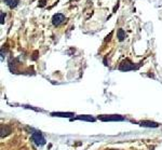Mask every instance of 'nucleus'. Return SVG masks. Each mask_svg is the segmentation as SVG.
I'll use <instances>...</instances> for the list:
<instances>
[{"label": "nucleus", "mask_w": 162, "mask_h": 150, "mask_svg": "<svg viewBox=\"0 0 162 150\" xmlns=\"http://www.w3.org/2000/svg\"><path fill=\"white\" fill-rule=\"evenodd\" d=\"M65 20H66V17H65L64 14L56 13L53 15V17H52V24L55 25V26H58V25H61V24L64 23Z\"/></svg>", "instance_id": "1"}, {"label": "nucleus", "mask_w": 162, "mask_h": 150, "mask_svg": "<svg viewBox=\"0 0 162 150\" xmlns=\"http://www.w3.org/2000/svg\"><path fill=\"white\" fill-rule=\"evenodd\" d=\"M32 139L35 141L37 145H44L45 139L44 137L42 136V134L40 132H34L32 135Z\"/></svg>", "instance_id": "2"}, {"label": "nucleus", "mask_w": 162, "mask_h": 150, "mask_svg": "<svg viewBox=\"0 0 162 150\" xmlns=\"http://www.w3.org/2000/svg\"><path fill=\"white\" fill-rule=\"evenodd\" d=\"M121 70H131V69H137V66H135L134 64L130 63L129 61H123L121 64H120V67H119Z\"/></svg>", "instance_id": "3"}, {"label": "nucleus", "mask_w": 162, "mask_h": 150, "mask_svg": "<svg viewBox=\"0 0 162 150\" xmlns=\"http://www.w3.org/2000/svg\"><path fill=\"white\" fill-rule=\"evenodd\" d=\"M3 1H4L6 6H9L11 9L15 8L16 6L19 4V0H3Z\"/></svg>", "instance_id": "4"}, {"label": "nucleus", "mask_w": 162, "mask_h": 150, "mask_svg": "<svg viewBox=\"0 0 162 150\" xmlns=\"http://www.w3.org/2000/svg\"><path fill=\"white\" fill-rule=\"evenodd\" d=\"M11 132V127L10 126H8V125H4V126H1V137H3V136H6L8 134Z\"/></svg>", "instance_id": "5"}, {"label": "nucleus", "mask_w": 162, "mask_h": 150, "mask_svg": "<svg viewBox=\"0 0 162 150\" xmlns=\"http://www.w3.org/2000/svg\"><path fill=\"white\" fill-rule=\"evenodd\" d=\"M100 119L104 121H110V120H123V118L118 117V116H115V117H100Z\"/></svg>", "instance_id": "6"}, {"label": "nucleus", "mask_w": 162, "mask_h": 150, "mask_svg": "<svg viewBox=\"0 0 162 150\" xmlns=\"http://www.w3.org/2000/svg\"><path fill=\"white\" fill-rule=\"evenodd\" d=\"M140 125L142 126H152V127H157L158 126V124L155 123V122H149V121H144V122H142L140 123Z\"/></svg>", "instance_id": "7"}, {"label": "nucleus", "mask_w": 162, "mask_h": 150, "mask_svg": "<svg viewBox=\"0 0 162 150\" xmlns=\"http://www.w3.org/2000/svg\"><path fill=\"white\" fill-rule=\"evenodd\" d=\"M118 38H119L120 41L124 40V38H125V33H124V30H123V29H119V30H118Z\"/></svg>", "instance_id": "8"}, {"label": "nucleus", "mask_w": 162, "mask_h": 150, "mask_svg": "<svg viewBox=\"0 0 162 150\" xmlns=\"http://www.w3.org/2000/svg\"><path fill=\"white\" fill-rule=\"evenodd\" d=\"M4 17H6V14L1 12V22H0L1 24H4Z\"/></svg>", "instance_id": "9"}, {"label": "nucleus", "mask_w": 162, "mask_h": 150, "mask_svg": "<svg viewBox=\"0 0 162 150\" xmlns=\"http://www.w3.org/2000/svg\"><path fill=\"white\" fill-rule=\"evenodd\" d=\"M78 119H84V120H90V121L94 120L93 118H85V117H78Z\"/></svg>", "instance_id": "10"}]
</instances>
